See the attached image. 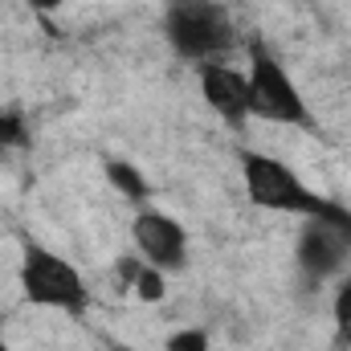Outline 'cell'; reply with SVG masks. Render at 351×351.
<instances>
[{"label": "cell", "mask_w": 351, "mask_h": 351, "mask_svg": "<svg viewBox=\"0 0 351 351\" xmlns=\"http://www.w3.org/2000/svg\"><path fill=\"white\" fill-rule=\"evenodd\" d=\"M168 41L188 62H217L233 49V25L213 0H176L168 8Z\"/></svg>", "instance_id": "obj_4"}, {"label": "cell", "mask_w": 351, "mask_h": 351, "mask_svg": "<svg viewBox=\"0 0 351 351\" xmlns=\"http://www.w3.org/2000/svg\"><path fill=\"white\" fill-rule=\"evenodd\" d=\"M335 327H339V335L351 343V278L339 286V294H335Z\"/></svg>", "instance_id": "obj_10"}, {"label": "cell", "mask_w": 351, "mask_h": 351, "mask_svg": "<svg viewBox=\"0 0 351 351\" xmlns=\"http://www.w3.org/2000/svg\"><path fill=\"white\" fill-rule=\"evenodd\" d=\"M29 8H37V12H53V8H62V0H25Z\"/></svg>", "instance_id": "obj_12"}, {"label": "cell", "mask_w": 351, "mask_h": 351, "mask_svg": "<svg viewBox=\"0 0 351 351\" xmlns=\"http://www.w3.org/2000/svg\"><path fill=\"white\" fill-rule=\"evenodd\" d=\"M131 237H135V250L143 254V262L164 269V274H176L188 265V233L168 213L139 208L131 221Z\"/></svg>", "instance_id": "obj_6"}, {"label": "cell", "mask_w": 351, "mask_h": 351, "mask_svg": "<svg viewBox=\"0 0 351 351\" xmlns=\"http://www.w3.org/2000/svg\"><path fill=\"white\" fill-rule=\"evenodd\" d=\"M131 290H135L143 302H160V298H164V290H168V286H164V269H156V265H143Z\"/></svg>", "instance_id": "obj_9"}, {"label": "cell", "mask_w": 351, "mask_h": 351, "mask_svg": "<svg viewBox=\"0 0 351 351\" xmlns=\"http://www.w3.org/2000/svg\"><path fill=\"white\" fill-rule=\"evenodd\" d=\"M106 176H110V184H114L127 200H147V180L139 176V168H131V164H123V160H110V164H106Z\"/></svg>", "instance_id": "obj_8"}, {"label": "cell", "mask_w": 351, "mask_h": 351, "mask_svg": "<svg viewBox=\"0 0 351 351\" xmlns=\"http://www.w3.org/2000/svg\"><path fill=\"white\" fill-rule=\"evenodd\" d=\"M351 258V213L335 217H306L298 233V265L311 278H331L339 274Z\"/></svg>", "instance_id": "obj_5"}, {"label": "cell", "mask_w": 351, "mask_h": 351, "mask_svg": "<svg viewBox=\"0 0 351 351\" xmlns=\"http://www.w3.org/2000/svg\"><path fill=\"white\" fill-rule=\"evenodd\" d=\"M0 351H12V348H8V343H0Z\"/></svg>", "instance_id": "obj_13"}, {"label": "cell", "mask_w": 351, "mask_h": 351, "mask_svg": "<svg viewBox=\"0 0 351 351\" xmlns=\"http://www.w3.org/2000/svg\"><path fill=\"white\" fill-rule=\"evenodd\" d=\"M200 94L229 123H237V119L250 114V78L241 70L225 66V62H204L200 66Z\"/></svg>", "instance_id": "obj_7"}, {"label": "cell", "mask_w": 351, "mask_h": 351, "mask_svg": "<svg viewBox=\"0 0 351 351\" xmlns=\"http://www.w3.org/2000/svg\"><path fill=\"white\" fill-rule=\"evenodd\" d=\"M168 351H208V335H204V331H196V327L176 331L172 339H168Z\"/></svg>", "instance_id": "obj_11"}, {"label": "cell", "mask_w": 351, "mask_h": 351, "mask_svg": "<svg viewBox=\"0 0 351 351\" xmlns=\"http://www.w3.org/2000/svg\"><path fill=\"white\" fill-rule=\"evenodd\" d=\"M241 184H245V196L258 208L302 213V217H335L339 213L331 200H323L319 192H311L290 164H282L274 156H262V152H245L241 156Z\"/></svg>", "instance_id": "obj_1"}, {"label": "cell", "mask_w": 351, "mask_h": 351, "mask_svg": "<svg viewBox=\"0 0 351 351\" xmlns=\"http://www.w3.org/2000/svg\"><path fill=\"white\" fill-rule=\"evenodd\" d=\"M21 294L33 306H53V311H82L86 306V282L62 254L29 241L21 258Z\"/></svg>", "instance_id": "obj_3"}, {"label": "cell", "mask_w": 351, "mask_h": 351, "mask_svg": "<svg viewBox=\"0 0 351 351\" xmlns=\"http://www.w3.org/2000/svg\"><path fill=\"white\" fill-rule=\"evenodd\" d=\"M245 78H250V114L254 119L278 123V127H306L311 123L302 90L294 86V78L286 74V66L274 53H265L262 45H254Z\"/></svg>", "instance_id": "obj_2"}]
</instances>
